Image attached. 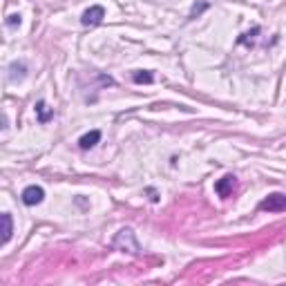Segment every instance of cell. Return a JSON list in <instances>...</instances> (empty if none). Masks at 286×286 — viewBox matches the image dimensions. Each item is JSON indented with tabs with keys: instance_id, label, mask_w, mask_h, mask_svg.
<instances>
[{
	"instance_id": "8",
	"label": "cell",
	"mask_w": 286,
	"mask_h": 286,
	"mask_svg": "<svg viewBox=\"0 0 286 286\" xmlns=\"http://www.w3.org/2000/svg\"><path fill=\"white\" fill-rule=\"evenodd\" d=\"M36 114H38V121H40V123H47V121L54 116V110H49L45 101H38V103H36Z\"/></svg>"
},
{
	"instance_id": "1",
	"label": "cell",
	"mask_w": 286,
	"mask_h": 286,
	"mask_svg": "<svg viewBox=\"0 0 286 286\" xmlns=\"http://www.w3.org/2000/svg\"><path fill=\"white\" fill-rule=\"evenodd\" d=\"M112 246H114L116 250H121V253H130V255L141 253V246H139L137 235H134L132 228H121L114 235V239H112Z\"/></svg>"
},
{
	"instance_id": "5",
	"label": "cell",
	"mask_w": 286,
	"mask_h": 286,
	"mask_svg": "<svg viewBox=\"0 0 286 286\" xmlns=\"http://www.w3.org/2000/svg\"><path fill=\"white\" fill-rule=\"evenodd\" d=\"M43 199H45V190L40 186H27L25 190H22V201H25L27 206H36Z\"/></svg>"
},
{
	"instance_id": "4",
	"label": "cell",
	"mask_w": 286,
	"mask_h": 286,
	"mask_svg": "<svg viewBox=\"0 0 286 286\" xmlns=\"http://www.w3.org/2000/svg\"><path fill=\"white\" fill-rule=\"evenodd\" d=\"M13 235V219L9 213H0V246L7 244Z\"/></svg>"
},
{
	"instance_id": "11",
	"label": "cell",
	"mask_w": 286,
	"mask_h": 286,
	"mask_svg": "<svg viewBox=\"0 0 286 286\" xmlns=\"http://www.w3.org/2000/svg\"><path fill=\"white\" fill-rule=\"evenodd\" d=\"M7 25H9V27H16V25H20V16H18V13H11V16L7 18Z\"/></svg>"
},
{
	"instance_id": "6",
	"label": "cell",
	"mask_w": 286,
	"mask_h": 286,
	"mask_svg": "<svg viewBox=\"0 0 286 286\" xmlns=\"http://www.w3.org/2000/svg\"><path fill=\"white\" fill-rule=\"evenodd\" d=\"M98 141H101V132H98V130H92V132L83 134V137L78 139V145L83 147V150H89V147H94Z\"/></svg>"
},
{
	"instance_id": "10",
	"label": "cell",
	"mask_w": 286,
	"mask_h": 286,
	"mask_svg": "<svg viewBox=\"0 0 286 286\" xmlns=\"http://www.w3.org/2000/svg\"><path fill=\"white\" fill-rule=\"evenodd\" d=\"M11 74H9V78L11 80H16V78H25V74H27V65L25 63H11Z\"/></svg>"
},
{
	"instance_id": "7",
	"label": "cell",
	"mask_w": 286,
	"mask_h": 286,
	"mask_svg": "<svg viewBox=\"0 0 286 286\" xmlns=\"http://www.w3.org/2000/svg\"><path fill=\"white\" fill-rule=\"evenodd\" d=\"M232 186H235V177H230V174H228V177H223L221 181H217L214 190L219 192V197H228V195H230V188Z\"/></svg>"
},
{
	"instance_id": "3",
	"label": "cell",
	"mask_w": 286,
	"mask_h": 286,
	"mask_svg": "<svg viewBox=\"0 0 286 286\" xmlns=\"http://www.w3.org/2000/svg\"><path fill=\"white\" fill-rule=\"evenodd\" d=\"M103 18H105V9H103L101 4H94V7H89L87 11H83L80 22H83L85 27H94V25H98Z\"/></svg>"
},
{
	"instance_id": "12",
	"label": "cell",
	"mask_w": 286,
	"mask_h": 286,
	"mask_svg": "<svg viewBox=\"0 0 286 286\" xmlns=\"http://www.w3.org/2000/svg\"><path fill=\"white\" fill-rule=\"evenodd\" d=\"M2 128H7V119H4V116L0 114V130H2Z\"/></svg>"
},
{
	"instance_id": "2",
	"label": "cell",
	"mask_w": 286,
	"mask_h": 286,
	"mask_svg": "<svg viewBox=\"0 0 286 286\" xmlns=\"http://www.w3.org/2000/svg\"><path fill=\"white\" fill-rule=\"evenodd\" d=\"M262 210H268V213H282L286 208V195L284 192H275V195H268L266 199L259 204Z\"/></svg>"
},
{
	"instance_id": "9",
	"label": "cell",
	"mask_w": 286,
	"mask_h": 286,
	"mask_svg": "<svg viewBox=\"0 0 286 286\" xmlns=\"http://www.w3.org/2000/svg\"><path fill=\"white\" fill-rule=\"evenodd\" d=\"M132 78H134V83H139V85H150L152 80H154V76L147 70H139V72H134Z\"/></svg>"
}]
</instances>
